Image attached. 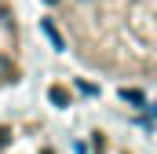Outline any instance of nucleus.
Listing matches in <instances>:
<instances>
[{"mask_svg": "<svg viewBox=\"0 0 157 154\" xmlns=\"http://www.w3.org/2000/svg\"><path fill=\"white\" fill-rule=\"evenodd\" d=\"M22 81V30L11 0H0V92Z\"/></svg>", "mask_w": 157, "mask_h": 154, "instance_id": "nucleus-2", "label": "nucleus"}, {"mask_svg": "<svg viewBox=\"0 0 157 154\" xmlns=\"http://www.w3.org/2000/svg\"><path fill=\"white\" fill-rule=\"evenodd\" d=\"M0 154H62L55 128L37 114L0 121Z\"/></svg>", "mask_w": 157, "mask_h": 154, "instance_id": "nucleus-1", "label": "nucleus"}, {"mask_svg": "<svg viewBox=\"0 0 157 154\" xmlns=\"http://www.w3.org/2000/svg\"><path fill=\"white\" fill-rule=\"evenodd\" d=\"M91 154H146L139 143H132V140H124L121 132H106V128H99L95 136H91Z\"/></svg>", "mask_w": 157, "mask_h": 154, "instance_id": "nucleus-3", "label": "nucleus"}]
</instances>
